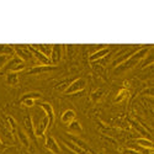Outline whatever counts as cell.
Wrapping results in <instances>:
<instances>
[{"instance_id":"603a6c76","label":"cell","mask_w":154,"mask_h":154,"mask_svg":"<svg viewBox=\"0 0 154 154\" xmlns=\"http://www.w3.org/2000/svg\"><path fill=\"white\" fill-rule=\"evenodd\" d=\"M0 54L9 56V57H14L15 56L14 47L10 46V45H0Z\"/></svg>"},{"instance_id":"5bb4252c","label":"cell","mask_w":154,"mask_h":154,"mask_svg":"<svg viewBox=\"0 0 154 154\" xmlns=\"http://www.w3.org/2000/svg\"><path fill=\"white\" fill-rule=\"evenodd\" d=\"M130 123L133 126V128H134L137 132H139L142 136H144V138H147V139H152V133H150L149 131L146 130V127H143L142 123H139L138 121H134V120H130Z\"/></svg>"},{"instance_id":"484cf974","label":"cell","mask_w":154,"mask_h":154,"mask_svg":"<svg viewBox=\"0 0 154 154\" xmlns=\"http://www.w3.org/2000/svg\"><path fill=\"white\" fill-rule=\"evenodd\" d=\"M142 62L143 63H140V68H146L147 66H152V64H153V56H152V53H148Z\"/></svg>"},{"instance_id":"4fadbf2b","label":"cell","mask_w":154,"mask_h":154,"mask_svg":"<svg viewBox=\"0 0 154 154\" xmlns=\"http://www.w3.org/2000/svg\"><path fill=\"white\" fill-rule=\"evenodd\" d=\"M56 69H57V66H36V67L30 68L26 73L27 74H43V73H48Z\"/></svg>"},{"instance_id":"7402d4cb","label":"cell","mask_w":154,"mask_h":154,"mask_svg":"<svg viewBox=\"0 0 154 154\" xmlns=\"http://www.w3.org/2000/svg\"><path fill=\"white\" fill-rule=\"evenodd\" d=\"M33 47L40 51L42 54H45L46 57L49 58L51 52H52V45H33Z\"/></svg>"},{"instance_id":"ba28073f","label":"cell","mask_w":154,"mask_h":154,"mask_svg":"<svg viewBox=\"0 0 154 154\" xmlns=\"http://www.w3.org/2000/svg\"><path fill=\"white\" fill-rule=\"evenodd\" d=\"M27 47H29L30 52H31L32 56H33V59H36L37 62H40V63H41V66H52V64H51L49 58L46 57L45 54H42L38 49H36V48L33 47V45H27Z\"/></svg>"},{"instance_id":"d4e9b609","label":"cell","mask_w":154,"mask_h":154,"mask_svg":"<svg viewBox=\"0 0 154 154\" xmlns=\"http://www.w3.org/2000/svg\"><path fill=\"white\" fill-rule=\"evenodd\" d=\"M72 82H73V80H64V82H60L59 84H57V85L54 86V89H56V90H58V91H66V89L70 85Z\"/></svg>"},{"instance_id":"52a82bcc","label":"cell","mask_w":154,"mask_h":154,"mask_svg":"<svg viewBox=\"0 0 154 154\" xmlns=\"http://www.w3.org/2000/svg\"><path fill=\"white\" fill-rule=\"evenodd\" d=\"M63 56V46L62 45H53L52 46V52L49 56V60L52 66H57V64L62 60Z\"/></svg>"},{"instance_id":"4dcf8cb0","label":"cell","mask_w":154,"mask_h":154,"mask_svg":"<svg viewBox=\"0 0 154 154\" xmlns=\"http://www.w3.org/2000/svg\"><path fill=\"white\" fill-rule=\"evenodd\" d=\"M20 102H21V105H23L25 107H32L36 104L35 100H23V101H20Z\"/></svg>"},{"instance_id":"ac0fdd59","label":"cell","mask_w":154,"mask_h":154,"mask_svg":"<svg viewBox=\"0 0 154 154\" xmlns=\"http://www.w3.org/2000/svg\"><path fill=\"white\" fill-rule=\"evenodd\" d=\"M16 137L19 138V140L21 142V144H22L23 147H26V148L30 147V138H29V136H27L26 133H25V131L22 130V128H19V130H17Z\"/></svg>"},{"instance_id":"83f0119b","label":"cell","mask_w":154,"mask_h":154,"mask_svg":"<svg viewBox=\"0 0 154 154\" xmlns=\"http://www.w3.org/2000/svg\"><path fill=\"white\" fill-rule=\"evenodd\" d=\"M11 57H9V56H4V54H0V69H3L5 66H6V63L9 62V59H10Z\"/></svg>"},{"instance_id":"8992f818","label":"cell","mask_w":154,"mask_h":154,"mask_svg":"<svg viewBox=\"0 0 154 154\" xmlns=\"http://www.w3.org/2000/svg\"><path fill=\"white\" fill-rule=\"evenodd\" d=\"M67 139H69L70 142H73L75 146H78L79 148H82L83 150H85L86 153H89V154H96L94 150H93V148L89 146L85 140H83V139H80L78 136H75V134H67Z\"/></svg>"},{"instance_id":"e0dca14e","label":"cell","mask_w":154,"mask_h":154,"mask_svg":"<svg viewBox=\"0 0 154 154\" xmlns=\"http://www.w3.org/2000/svg\"><path fill=\"white\" fill-rule=\"evenodd\" d=\"M68 131L73 134H80L83 132V127L78 120H74L70 123H68Z\"/></svg>"},{"instance_id":"3957f363","label":"cell","mask_w":154,"mask_h":154,"mask_svg":"<svg viewBox=\"0 0 154 154\" xmlns=\"http://www.w3.org/2000/svg\"><path fill=\"white\" fill-rule=\"evenodd\" d=\"M22 126H23L22 130L25 131V133L29 136V138L32 139L33 142H36V138H37V137H36V134H35V127H33V121H32L31 115L26 113V115L23 116Z\"/></svg>"},{"instance_id":"f546056e","label":"cell","mask_w":154,"mask_h":154,"mask_svg":"<svg viewBox=\"0 0 154 154\" xmlns=\"http://www.w3.org/2000/svg\"><path fill=\"white\" fill-rule=\"evenodd\" d=\"M59 146H60V153H62V154H76L75 152L70 150L69 148H67L66 146H64V144H62V143H60Z\"/></svg>"},{"instance_id":"4316f807","label":"cell","mask_w":154,"mask_h":154,"mask_svg":"<svg viewBox=\"0 0 154 154\" xmlns=\"http://www.w3.org/2000/svg\"><path fill=\"white\" fill-rule=\"evenodd\" d=\"M127 95H128V91H127V90H125V89H122V90H120V91H119L117 96L115 97V102H120L121 100H123L125 97H127Z\"/></svg>"},{"instance_id":"2e32d148","label":"cell","mask_w":154,"mask_h":154,"mask_svg":"<svg viewBox=\"0 0 154 154\" xmlns=\"http://www.w3.org/2000/svg\"><path fill=\"white\" fill-rule=\"evenodd\" d=\"M74 120H76V113H75V111L72 110V109L66 110V111L62 113V116H60V121H62L63 123H66V125L70 123V122L74 121Z\"/></svg>"},{"instance_id":"9a60e30c","label":"cell","mask_w":154,"mask_h":154,"mask_svg":"<svg viewBox=\"0 0 154 154\" xmlns=\"http://www.w3.org/2000/svg\"><path fill=\"white\" fill-rule=\"evenodd\" d=\"M60 143L62 144H64V146H66L67 148H69L70 150H73V152H75L76 154H89V153H86L85 150H83L82 148H79L78 146H75L73 142H70V140L69 139H67V138H63V137H60Z\"/></svg>"},{"instance_id":"6da1fadb","label":"cell","mask_w":154,"mask_h":154,"mask_svg":"<svg viewBox=\"0 0 154 154\" xmlns=\"http://www.w3.org/2000/svg\"><path fill=\"white\" fill-rule=\"evenodd\" d=\"M149 46H146V47H140L137 52L134 54H132L130 58H128L127 60H125L123 63L119 64L117 67H115V70H113V74L115 75H120V74H123L128 70H131L133 69L134 67H137L138 64L142 62L146 56L149 53Z\"/></svg>"},{"instance_id":"f1b7e54d","label":"cell","mask_w":154,"mask_h":154,"mask_svg":"<svg viewBox=\"0 0 154 154\" xmlns=\"http://www.w3.org/2000/svg\"><path fill=\"white\" fill-rule=\"evenodd\" d=\"M102 95H104V91L100 90V89H99V90H96L95 93H93V94H91V99H93L94 101H97V100H100V99L102 97Z\"/></svg>"},{"instance_id":"7c38bea8","label":"cell","mask_w":154,"mask_h":154,"mask_svg":"<svg viewBox=\"0 0 154 154\" xmlns=\"http://www.w3.org/2000/svg\"><path fill=\"white\" fill-rule=\"evenodd\" d=\"M110 52H111L110 47H102L101 49H97V51H95L94 53H91L90 57H89V60H90L91 63L93 62H97V60H100L102 58H105L107 54H110Z\"/></svg>"},{"instance_id":"d6986e66","label":"cell","mask_w":154,"mask_h":154,"mask_svg":"<svg viewBox=\"0 0 154 154\" xmlns=\"http://www.w3.org/2000/svg\"><path fill=\"white\" fill-rule=\"evenodd\" d=\"M136 144L143 149H150L153 150V142L152 139H147V138H138L136 139Z\"/></svg>"},{"instance_id":"277c9868","label":"cell","mask_w":154,"mask_h":154,"mask_svg":"<svg viewBox=\"0 0 154 154\" xmlns=\"http://www.w3.org/2000/svg\"><path fill=\"white\" fill-rule=\"evenodd\" d=\"M85 88H86V80L84 78H78L70 83V85L66 89L64 93L67 95H72V94H76V93L83 91Z\"/></svg>"},{"instance_id":"ffe728a7","label":"cell","mask_w":154,"mask_h":154,"mask_svg":"<svg viewBox=\"0 0 154 154\" xmlns=\"http://www.w3.org/2000/svg\"><path fill=\"white\" fill-rule=\"evenodd\" d=\"M42 99V94L40 91H29L26 94H23L20 99V101H23V100H40Z\"/></svg>"},{"instance_id":"5b68a950","label":"cell","mask_w":154,"mask_h":154,"mask_svg":"<svg viewBox=\"0 0 154 154\" xmlns=\"http://www.w3.org/2000/svg\"><path fill=\"white\" fill-rule=\"evenodd\" d=\"M12 47H14L15 54H16L20 59H22L23 62H30V60L33 59V56H32V53L30 52L27 45H26V46H23V45H15V46H12Z\"/></svg>"},{"instance_id":"8fae6325","label":"cell","mask_w":154,"mask_h":154,"mask_svg":"<svg viewBox=\"0 0 154 154\" xmlns=\"http://www.w3.org/2000/svg\"><path fill=\"white\" fill-rule=\"evenodd\" d=\"M48 128H49V121H48L47 116H45V117L41 119V121L38 122L37 127L35 128V134H36V137H43V136L46 134V132H47Z\"/></svg>"},{"instance_id":"44dd1931","label":"cell","mask_w":154,"mask_h":154,"mask_svg":"<svg viewBox=\"0 0 154 154\" xmlns=\"http://www.w3.org/2000/svg\"><path fill=\"white\" fill-rule=\"evenodd\" d=\"M6 84L10 86H15L19 84V73H8L6 74Z\"/></svg>"},{"instance_id":"cb8c5ba5","label":"cell","mask_w":154,"mask_h":154,"mask_svg":"<svg viewBox=\"0 0 154 154\" xmlns=\"http://www.w3.org/2000/svg\"><path fill=\"white\" fill-rule=\"evenodd\" d=\"M6 120H8L9 127H10V131L12 132V134H14V136H16L17 130H19V126H17L16 121L14 120V117H12V116H6Z\"/></svg>"},{"instance_id":"30bf717a","label":"cell","mask_w":154,"mask_h":154,"mask_svg":"<svg viewBox=\"0 0 154 154\" xmlns=\"http://www.w3.org/2000/svg\"><path fill=\"white\" fill-rule=\"evenodd\" d=\"M46 148L52 154H62L60 153V146L57 142V139L52 136H47L46 138Z\"/></svg>"},{"instance_id":"9c48e42d","label":"cell","mask_w":154,"mask_h":154,"mask_svg":"<svg viewBox=\"0 0 154 154\" xmlns=\"http://www.w3.org/2000/svg\"><path fill=\"white\" fill-rule=\"evenodd\" d=\"M37 105L45 111L46 116H47V119H48V121H49V127H52L53 123H54V119H56L53 106L51 105L49 102H37Z\"/></svg>"},{"instance_id":"1f68e13d","label":"cell","mask_w":154,"mask_h":154,"mask_svg":"<svg viewBox=\"0 0 154 154\" xmlns=\"http://www.w3.org/2000/svg\"><path fill=\"white\" fill-rule=\"evenodd\" d=\"M3 148H5V146H4V143H3V140L0 139V149H3Z\"/></svg>"},{"instance_id":"7a4b0ae2","label":"cell","mask_w":154,"mask_h":154,"mask_svg":"<svg viewBox=\"0 0 154 154\" xmlns=\"http://www.w3.org/2000/svg\"><path fill=\"white\" fill-rule=\"evenodd\" d=\"M4 72L8 73H19L23 69H26V64L22 59H20L17 56H14L9 59V62L6 63V66L3 68Z\"/></svg>"}]
</instances>
